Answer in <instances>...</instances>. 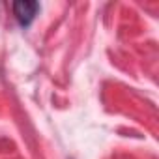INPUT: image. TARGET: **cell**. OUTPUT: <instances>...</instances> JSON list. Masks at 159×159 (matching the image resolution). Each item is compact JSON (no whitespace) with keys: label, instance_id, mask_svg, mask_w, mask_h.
<instances>
[{"label":"cell","instance_id":"1","mask_svg":"<svg viewBox=\"0 0 159 159\" xmlns=\"http://www.w3.org/2000/svg\"><path fill=\"white\" fill-rule=\"evenodd\" d=\"M11 10H13V15H15L17 23L26 28L36 19V15L39 11V4L38 2H28V0H19V2H13Z\"/></svg>","mask_w":159,"mask_h":159}]
</instances>
